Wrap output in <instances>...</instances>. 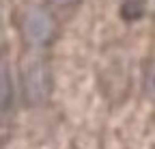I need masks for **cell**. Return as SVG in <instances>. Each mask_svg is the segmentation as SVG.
<instances>
[{"instance_id": "cell-2", "label": "cell", "mask_w": 155, "mask_h": 149, "mask_svg": "<svg viewBox=\"0 0 155 149\" xmlns=\"http://www.w3.org/2000/svg\"><path fill=\"white\" fill-rule=\"evenodd\" d=\"M52 71L50 65L41 59H35L22 69V95L30 106H43L52 95Z\"/></svg>"}, {"instance_id": "cell-5", "label": "cell", "mask_w": 155, "mask_h": 149, "mask_svg": "<svg viewBox=\"0 0 155 149\" xmlns=\"http://www.w3.org/2000/svg\"><path fill=\"white\" fill-rule=\"evenodd\" d=\"M11 104H13V82L9 76V65L2 63V115H5V119H7Z\"/></svg>"}, {"instance_id": "cell-7", "label": "cell", "mask_w": 155, "mask_h": 149, "mask_svg": "<svg viewBox=\"0 0 155 149\" xmlns=\"http://www.w3.org/2000/svg\"><path fill=\"white\" fill-rule=\"evenodd\" d=\"M147 9L155 15V0H147Z\"/></svg>"}, {"instance_id": "cell-3", "label": "cell", "mask_w": 155, "mask_h": 149, "mask_svg": "<svg viewBox=\"0 0 155 149\" xmlns=\"http://www.w3.org/2000/svg\"><path fill=\"white\" fill-rule=\"evenodd\" d=\"M142 89H144V97H147V100H151V102L155 104V52L151 54V59L147 61Z\"/></svg>"}, {"instance_id": "cell-6", "label": "cell", "mask_w": 155, "mask_h": 149, "mask_svg": "<svg viewBox=\"0 0 155 149\" xmlns=\"http://www.w3.org/2000/svg\"><path fill=\"white\" fill-rule=\"evenodd\" d=\"M52 7H61V9H67V7H75L80 0H48Z\"/></svg>"}, {"instance_id": "cell-4", "label": "cell", "mask_w": 155, "mask_h": 149, "mask_svg": "<svg viewBox=\"0 0 155 149\" xmlns=\"http://www.w3.org/2000/svg\"><path fill=\"white\" fill-rule=\"evenodd\" d=\"M144 9H147V0H123L121 15L127 22H136L144 13Z\"/></svg>"}, {"instance_id": "cell-1", "label": "cell", "mask_w": 155, "mask_h": 149, "mask_svg": "<svg viewBox=\"0 0 155 149\" xmlns=\"http://www.w3.org/2000/svg\"><path fill=\"white\" fill-rule=\"evenodd\" d=\"M19 32H22L24 41L30 48L43 50L50 48L56 41V32H58V24L54 20V15L39 5H30L22 11L19 17Z\"/></svg>"}]
</instances>
